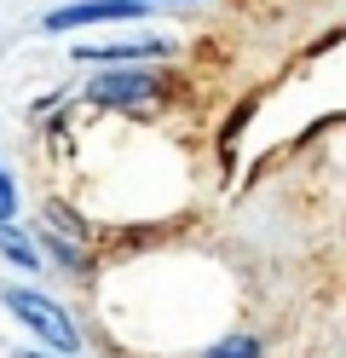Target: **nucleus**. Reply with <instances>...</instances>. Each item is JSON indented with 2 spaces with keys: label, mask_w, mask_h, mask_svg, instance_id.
<instances>
[{
  "label": "nucleus",
  "mask_w": 346,
  "mask_h": 358,
  "mask_svg": "<svg viewBox=\"0 0 346 358\" xmlns=\"http://www.w3.org/2000/svg\"><path fill=\"white\" fill-rule=\"evenodd\" d=\"M6 312H12L23 329H35L52 352H75V347H81L75 318H69L52 295H41V289H6Z\"/></svg>",
  "instance_id": "nucleus-1"
},
{
  "label": "nucleus",
  "mask_w": 346,
  "mask_h": 358,
  "mask_svg": "<svg viewBox=\"0 0 346 358\" xmlns=\"http://www.w3.org/2000/svg\"><path fill=\"white\" fill-rule=\"evenodd\" d=\"M17 358H52V347H46V352H17Z\"/></svg>",
  "instance_id": "nucleus-8"
},
{
  "label": "nucleus",
  "mask_w": 346,
  "mask_h": 358,
  "mask_svg": "<svg viewBox=\"0 0 346 358\" xmlns=\"http://www.w3.org/2000/svg\"><path fill=\"white\" fill-rule=\"evenodd\" d=\"M156 93H161V76L145 70V64H127V70H104L99 64V76H92V87H87V99L104 104V110H138Z\"/></svg>",
  "instance_id": "nucleus-2"
},
{
  "label": "nucleus",
  "mask_w": 346,
  "mask_h": 358,
  "mask_svg": "<svg viewBox=\"0 0 346 358\" xmlns=\"http://www.w3.org/2000/svg\"><path fill=\"white\" fill-rule=\"evenodd\" d=\"M173 52V41H161V35H150V41H115V47H92V41H81L75 47V58L81 64H145V58H168Z\"/></svg>",
  "instance_id": "nucleus-4"
},
{
  "label": "nucleus",
  "mask_w": 346,
  "mask_h": 358,
  "mask_svg": "<svg viewBox=\"0 0 346 358\" xmlns=\"http://www.w3.org/2000/svg\"><path fill=\"white\" fill-rule=\"evenodd\" d=\"M0 220H17V185L6 168H0Z\"/></svg>",
  "instance_id": "nucleus-7"
},
{
  "label": "nucleus",
  "mask_w": 346,
  "mask_h": 358,
  "mask_svg": "<svg viewBox=\"0 0 346 358\" xmlns=\"http://www.w3.org/2000/svg\"><path fill=\"white\" fill-rule=\"evenodd\" d=\"M0 255H6L12 266H23V272H35V249L17 237V226H12V220H0Z\"/></svg>",
  "instance_id": "nucleus-6"
},
{
  "label": "nucleus",
  "mask_w": 346,
  "mask_h": 358,
  "mask_svg": "<svg viewBox=\"0 0 346 358\" xmlns=\"http://www.w3.org/2000/svg\"><path fill=\"white\" fill-rule=\"evenodd\" d=\"M145 12H150V0H69V6L46 12V29L69 35L81 24H122V17H145Z\"/></svg>",
  "instance_id": "nucleus-3"
},
{
  "label": "nucleus",
  "mask_w": 346,
  "mask_h": 358,
  "mask_svg": "<svg viewBox=\"0 0 346 358\" xmlns=\"http://www.w3.org/2000/svg\"><path fill=\"white\" fill-rule=\"evenodd\" d=\"M196 358H260V341H254V335H219V341L202 347Z\"/></svg>",
  "instance_id": "nucleus-5"
}]
</instances>
